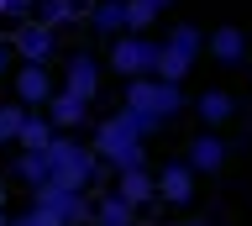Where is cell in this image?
<instances>
[{
	"label": "cell",
	"mask_w": 252,
	"mask_h": 226,
	"mask_svg": "<svg viewBox=\"0 0 252 226\" xmlns=\"http://www.w3.org/2000/svg\"><path fill=\"white\" fill-rule=\"evenodd\" d=\"M184 105H189V100H184V84H168V79H158V74H137V79H126V95H121V111L137 116V127L147 131V137L163 131Z\"/></svg>",
	"instance_id": "cell-1"
},
{
	"label": "cell",
	"mask_w": 252,
	"mask_h": 226,
	"mask_svg": "<svg viewBox=\"0 0 252 226\" xmlns=\"http://www.w3.org/2000/svg\"><path fill=\"white\" fill-rule=\"evenodd\" d=\"M147 131L137 127V116L131 111H116L105 116L100 127H94V153H100V168H131V163H147Z\"/></svg>",
	"instance_id": "cell-2"
},
{
	"label": "cell",
	"mask_w": 252,
	"mask_h": 226,
	"mask_svg": "<svg viewBox=\"0 0 252 226\" xmlns=\"http://www.w3.org/2000/svg\"><path fill=\"white\" fill-rule=\"evenodd\" d=\"M47 179L53 184H68V190H90L100 179V153L84 147L74 131H58L47 142Z\"/></svg>",
	"instance_id": "cell-3"
},
{
	"label": "cell",
	"mask_w": 252,
	"mask_h": 226,
	"mask_svg": "<svg viewBox=\"0 0 252 226\" xmlns=\"http://www.w3.org/2000/svg\"><path fill=\"white\" fill-rule=\"evenodd\" d=\"M205 53V27H194V21H179V27H168V37L158 42V64L153 74L168 84H184L189 74H194V64H200Z\"/></svg>",
	"instance_id": "cell-4"
},
{
	"label": "cell",
	"mask_w": 252,
	"mask_h": 226,
	"mask_svg": "<svg viewBox=\"0 0 252 226\" xmlns=\"http://www.w3.org/2000/svg\"><path fill=\"white\" fill-rule=\"evenodd\" d=\"M158 64V42L147 32H121V37H110V58L105 68H116L121 79H137V74H153Z\"/></svg>",
	"instance_id": "cell-5"
},
{
	"label": "cell",
	"mask_w": 252,
	"mask_h": 226,
	"mask_svg": "<svg viewBox=\"0 0 252 226\" xmlns=\"http://www.w3.org/2000/svg\"><path fill=\"white\" fill-rule=\"evenodd\" d=\"M11 48H16V58L21 64H53L58 58V27H47V21H21L11 32Z\"/></svg>",
	"instance_id": "cell-6"
},
{
	"label": "cell",
	"mask_w": 252,
	"mask_h": 226,
	"mask_svg": "<svg viewBox=\"0 0 252 226\" xmlns=\"http://www.w3.org/2000/svg\"><path fill=\"white\" fill-rule=\"evenodd\" d=\"M32 200H42L47 210H58L63 226H84L90 221V200H84V190H68V184H53V179H42V184H32Z\"/></svg>",
	"instance_id": "cell-7"
},
{
	"label": "cell",
	"mask_w": 252,
	"mask_h": 226,
	"mask_svg": "<svg viewBox=\"0 0 252 226\" xmlns=\"http://www.w3.org/2000/svg\"><path fill=\"white\" fill-rule=\"evenodd\" d=\"M11 90H16V100H21L27 111H42L58 84H53V68L47 64H16L11 68Z\"/></svg>",
	"instance_id": "cell-8"
},
{
	"label": "cell",
	"mask_w": 252,
	"mask_h": 226,
	"mask_svg": "<svg viewBox=\"0 0 252 226\" xmlns=\"http://www.w3.org/2000/svg\"><path fill=\"white\" fill-rule=\"evenodd\" d=\"M100 74H105V64L79 48V53H68V64H63V90L94 105V100H100Z\"/></svg>",
	"instance_id": "cell-9"
},
{
	"label": "cell",
	"mask_w": 252,
	"mask_h": 226,
	"mask_svg": "<svg viewBox=\"0 0 252 226\" xmlns=\"http://www.w3.org/2000/svg\"><path fill=\"white\" fill-rule=\"evenodd\" d=\"M153 179H158V200H168V205H189L194 184H200V174L189 168V158H168L163 168H153Z\"/></svg>",
	"instance_id": "cell-10"
},
{
	"label": "cell",
	"mask_w": 252,
	"mask_h": 226,
	"mask_svg": "<svg viewBox=\"0 0 252 226\" xmlns=\"http://www.w3.org/2000/svg\"><path fill=\"white\" fill-rule=\"evenodd\" d=\"M205 53H210L220 68H247L252 64V48H247V32H242V27H216V32H205Z\"/></svg>",
	"instance_id": "cell-11"
},
{
	"label": "cell",
	"mask_w": 252,
	"mask_h": 226,
	"mask_svg": "<svg viewBox=\"0 0 252 226\" xmlns=\"http://www.w3.org/2000/svg\"><path fill=\"white\" fill-rule=\"evenodd\" d=\"M226 153H231V147H226V137H220V131H210V127H205L200 137H189V147H184V158H189V168H194V174H220V168H226Z\"/></svg>",
	"instance_id": "cell-12"
},
{
	"label": "cell",
	"mask_w": 252,
	"mask_h": 226,
	"mask_svg": "<svg viewBox=\"0 0 252 226\" xmlns=\"http://www.w3.org/2000/svg\"><path fill=\"white\" fill-rule=\"evenodd\" d=\"M42 111H47V121H53L58 131H84V121H90V100L68 95V90L58 84V90H53V100H47Z\"/></svg>",
	"instance_id": "cell-13"
},
{
	"label": "cell",
	"mask_w": 252,
	"mask_h": 226,
	"mask_svg": "<svg viewBox=\"0 0 252 226\" xmlns=\"http://www.w3.org/2000/svg\"><path fill=\"white\" fill-rule=\"evenodd\" d=\"M116 194L121 200H131V205H147V200H158V179L147 163H131V168H116Z\"/></svg>",
	"instance_id": "cell-14"
},
{
	"label": "cell",
	"mask_w": 252,
	"mask_h": 226,
	"mask_svg": "<svg viewBox=\"0 0 252 226\" xmlns=\"http://www.w3.org/2000/svg\"><path fill=\"white\" fill-rule=\"evenodd\" d=\"M84 21H90V32H100V37H121L126 32V0H90Z\"/></svg>",
	"instance_id": "cell-15"
},
{
	"label": "cell",
	"mask_w": 252,
	"mask_h": 226,
	"mask_svg": "<svg viewBox=\"0 0 252 226\" xmlns=\"http://www.w3.org/2000/svg\"><path fill=\"white\" fill-rule=\"evenodd\" d=\"M194 116H200L210 131H220L226 121L236 116V100H231V90H205L200 100H194Z\"/></svg>",
	"instance_id": "cell-16"
},
{
	"label": "cell",
	"mask_w": 252,
	"mask_h": 226,
	"mask_svg": "<svg viewBox=\"0 0 252 226\" xmlns=\"http://www.w3.org/2000/svg\"><path fill=\"white\" fill-rule=\"evenodd\" d=\"M90 221H94V226H131V221H137V205H131V200H121V194L110 190V194H100V200H94Z\"/></svg>",
	"instance_id": "cell-17"
},
{
	"label": "cell",
	"mask_w": 252,
	"mask_h": 226,
	"mask_svg": "<svg viewBox=\"0 0 252 226\" xmlns=\"http://www.w3.org/2000/svg\"><path fill=\"white\" fill-rule=\"evenodd\" d=\"M173 0H126V32H147V27H158V21L168 16Z\"/></svg>",
	"instance_id": "cell-18"
},
{
	"label": "cell",
	"mask_w": 252,
	"mask_h": 226,
	"mask_svg": "<svg viewBox=\"0 0 252 226\" xmlns=\"http://www.w3.org/2000/svg\"><path fill=\"white\" fill-rule=\"evenodd\" d=\"M53 137H58V127L47 121V111H27V121L16 131V147H47Z\"/></svg>",
	"instance_id": "cell-19"
},
{
	"label": "cell",
	"mask_w": 252,
	"mask_h": 226,
	"mask_svg": "<svg viewBox=\"0 0 252 226\" xmlns=\"http://www.w3.org/2000/svg\"><path fill=\"white\" fill-rule=\"evenodd\" d=\"M84 11H90V0H37V21H47V27H68Z\"/></svg>",
	"instance_id": "cell-20"
},
{
	"label": "cell",
	"mask_w": 252,
	"mask_h": 226,
	"mask_svg": "<svg viewBox=\"0 0 252 226\" xmlns=\"http://www.w3.org/2000/svg\"><path fill=\"white\" fill-rule=\"evenodd\" d=\"M21 121H27V105H21V100H5V105H0V147H16Z\"/></svg>",
	"instance_id": "cell-21"
},
{
	"label": "cell",
	"mask_w": 252,
	"mask_h": 226,
	"mask_svg": "<svg viewBox=\"0 0 252 226\" xmlns=\"http://www.w3.org/2000/svg\"><path fill=\"white\" fill-rule=\"evenodd\" d=\"M11 226H63V216H58V210H47L42 200H32L21 216H11Z\"/></svg>",
	"instance_id": "cell-22"
},
{
	"label": "cell",
	"mask_w": 252,
	"mask_h": 226,
	"mask_svg": "<svg viewBox=\"0 0 252 226\" xmlns=\"http://www.w3.org/2000/svg\"><path fill=\"white\" fill-rule=\"evenodd\" d=\"M16 64H21V58H16V48L5 42V37H0V79H5V74H11Z\"/></svg>",
	"instance_id": "cell-23"
},
{
	"label": "cell",
	"mask_w": 252,
	"mask_h": 226,
	"mask_svg": "<svg viewBox=\"0 0 252 226\" xmlns=\"http://www.w3.org/2000/svg\"><path fill=\"white\" fill-rule=\"evenodd\" d=\"M179 226H210V221H200V216H189V221H179Z\"/></svg>",
	"instance_id": "cell-24"
},
{
	"label": "cell",
	"mask_w": 252,
	"mask_h": 226,
	"mask_svg": "<svg viewBox=\"0 0 252 226\" xmlns=\"http://www.w3.org/2000/svg\"><path fill=\"white\" fill-rule=\"evenodd\" d=\"M5 16H11V0H0V21H5Z\"/></svg>",
	"instance_id": "cell-25"
},
{
	"label": "cell",
	"mask_w": 252,
	"mask_h": 226,
	"mask_svg": "<svg viewBox=\"0 0 252 226\" xmlns=\"http://www.w3.org/2000/svg\"><path fill=\"white\" fill-rule=\"evenodd\" d=\"M0 226H11V216H5V200H0Z\"/></svg>",
	"instance_id": "cell-26"
},
{
	"label": "cell",
	"mask_w": 252,
	"mask_h": 226,
	"mask_svg": "<svg viewBox=\"0 0 252 226\" xmlns=\"http://www.w3.org/2000/svg\"><path fill=\"white\" fill-rule=\"evenodd\" d=\"M0 200H5V179H0Z\"/></svg>",
	"instance_id": "cell-27"
}]
</instances>
